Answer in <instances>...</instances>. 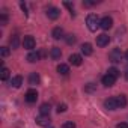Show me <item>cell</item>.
Returning <instances> with one entry per match:
<instances>
[{"mask_svg": "<svg viewBox=\"0 0 128 128\" xmlns=\"http://www.w3.org/2000/svg\"><path fill=\"white\" fill-rule=\"evenodd\" d=\"M29 83H30L32 86L38 84V83H39V76H38L36 72H32V74L29 76Z\"/></svg>", "mask_w": 128, "mask_h": 128, "instance_id": "cell-18", "label": "cell"}, {"mask_svg": "<svg viewBox=\"0 0 128 128\" xmlns=\"http://www.w3.org/2000/svg\"><path fill=\"white\" fill-rule=\"evenodd\" d=\"M100 23H101V20L98 18L96 14H89L86 18V24H88V29L90 32H96V29L100 27Z\"/></svg>", "mask_w": 128, "mask_h": 128, "instance_id": "cell-1", "label": "cell"}, {"mask_svg": "<svg viewBox=\"0 0 128 128\" xmlns=\"http://www.w3.org/2000/svg\"><path fill=\"white\" fill-rule=\"evenodd\" d=\"M104 107H106L107 110H116V108H119V107H118V101H116L114 96L106 100V101H104Z\"/></svg>", "mask_w": 128, "mask_h": 128, "instance_id": "cell-7", "label": "cell"}, {"mask_svg": "<svg viewBox=\"0 0 128 128\" xmlns=\"http://www.w3.org/2000/svg\"><path fill=\"white\" fill-rule=\"evenodd\" d=\"M62 128H76V124L74 122H65L62 125Z\"/></svg>", "mask_w": 128, "mask_h": 128, "instance_id": "cell-29", "label": "cell"}, {"mask_svg": "<svg viewBox=\"0 0 128 128\" xmlns=\"http://www.w3.org/2000/svg\"><path fill=\"white\" fill-rule=\"evenodd\" d=\"M82 53H83L84 56H90V54L94 53L92 45H90V44H88V42H86V44H83V45H82Z\"/></svg>", "mask_w": 128, "mask_h": 128, "instance_id": "cell-13", "label": "cell"}, {"mask_svg": "<svg viewBox=\"0 0 128 128\" xmlns=\"http://www.w3.org/2000/svg\"><path fill=\"white\" fill-rule=\"evenodd\" d=\"M9 44H11V47H12V48H18V45H20V39H18V36H17V35H14V36L9 39Z\"/></svg>", "mask_w": 128, "mask_h": 128, "instance_id": "cell-21", "label": "cell"}, {"mask_svg": "<svg viewBox=\"0 0 128 128\" xmlns=\"http://www.w3.org/2000/svg\"><path fill=\"white\" fill-rule=\"evenodd\" d=\"M50 57H51L53 60H59V59L62 57V50H60L59 47H53V48L50 50Z\"/></svg>", "mask_w": 128, "mask_h": 128, "instance_id": "cell-11", "label": "cell"}, {"mask_svg": "<svg viewBox=\"0 0 128 128\" xmlns=\"http://www.w3.org/2000/svg\"><path fill=\"white\" fill-rule=\"evenodd\" d=\"M6 23H8V15L3 12L2 15H0V24H2V26H6Z\"/></svg>", "mask_w": 128, "mask_h": 128, "instance_id": "cell-27", "label": "cell"}, {"mask_svg": "<svg viewBox=\"0 0 128 128\" xmlns=\"http://www.w3.org/2000/svg\"><path fill=\"white\" fill-rule=\"evenodd\" d=\"M23 84V77L21 76H15V77H12V80H11V86H14V88H20Z\"/></svg>", "mask_w": 128, "mask_h": 128, "instance_id": "cell-17", "label": "cell"}, {"mask_svg": "<svg viewBox=\"0 0 128 128\" xmlns=\"http://www.w3.org/2000/svg\"><path fill=\"white\" fill-rule=\"evenodd\" d=\"M51 36H53L54 39H60V38H63V30H62V27H54L53 32H51Z\"/></svg>", "mask_w": 128, "mask_h": 128, "instance_id": "cell-16", "label": "cell"}, {"mask_svg": "<svg viewBox=\"0 0 128 128\" xmlns=\"http://www.w3.org/2000/svg\"><path fill=\"white\" fill-rule=\"evenodd\" d=\"M114 82H116V78H114L113 76H110V74H106V76L102 77V84H104L106 88H112V86L114 84Z\"/></svg>", "mask_w": 128, "mask_h": 128, "instance_id": "cell-10", "label": "cell"}, {"mask_svg": "<svg viewBox=\"0 0 128 128\" xmlns=\"http://www.w3.org/2000/svg\"><path fill=\"white\" fill-rule=\"evenodd\" d=\"M108 42H110V36L107 33H101L96 36V45L98 47H106V45H108Z\"/></svg>", "mask_w": 128, "mask_h": 128, "instance_id": "cell-4", "label": "cell"}, {"mask_svg": "<svg viewBox=\"0 0 128 128\" xmlns=\"http://www.w3.org/2000/svg\"><path fill=\"white\" fill-rule=\"evenodd\" d=\"M112 26H113V20H112L110 17H104V18H101L100 27H101L102 30H108V29H112Z\"/></svg>", "mask_w": 128, "mask_h": 128, "instance_id": "cell-8", "label": "cell"}, {"mask_svg": "<svg viewBox=\"0 0 128 128\" xmlns=\"http://www.w3.org/2000/svg\"><path fill=\"white\" fill-rule=\"evenodd\" d=\"M65 39H66V44H68V45H72V44H76V41H77L76 35H72V33H71V35H68Z\"/></svg>", "mask_w": 128, "mask_h": 128, "instance_id": "cell-24", "label": "cell"}, {"mask_svg": "<svg viewBox=\"0 0 128 128\" xmlns=\"http://www.w3.org/2000/svg\"><path fill=\"white\" fill-rule=\"evenodd\" d=\"M116 128H128V124L120 122V124H118V125H116Z\"/></svg>", "mask_w": 128, "mask_h": 128, "instance_id": "cell-30", "label": "cell"}, {"mask_svg": "<svg viewBox=\"0 0 128 128\" xmlns=\"http://www.w3.org/2000/svg\"><path fill=\"white\" fill-rule=\"evenodd\" d=\"M24 98H26V101L30 102V104H32V102H36V100H38V92H36L35 89H29V90L26 92V96H24Z\"/></svg>", "mask_w": 128, "mask_h": 128, "instance_id": "cell-6", "label": "cell"}, {"mask_svg": "<svg viewBox=\"0 0 128 128\" xmlns=\"http://www.w3.org/2000/svg\"><path fill=\"white\" fill-rule=\"evenodd\" d=\"M23 47H24L26 50H33V48L36 47V41H35V38L30 36V35L24 36V39H23Z\"/></svg>", "mask_w": 128, "mask_h": 128, "instance_id": "cell-2", "label": "cell"}, {"mask_svg": "<svg viewBox=\"0 0 128 128\" xmlns=\"http://www.w3.org/2000/svg\"><path fill=\"white\" fill-rule=\"evenodd\" d=\"M70 63L74 66H80L82 63H83V57L80 54H71L70 56Z\"/></svg>", "mask_w": 128, "mask_h": 128, "instance_id": "cell-9", "label": "cell"}, {"mask_svg": "<svg viewBox=\"0 0 128 128\" xmlns=\"http://www.w3.org/2000/svg\"><path fill=\"white\" fill-rule=\"evenodd\" d=\"M116 101H118V107H125L126 106V96L125 95H119V96H116Z\"/></svg>", "mask_w": 128, "mask_h": 128, "instance_id": "cell-20", "label": "cell"}, {"mask_svg": "<svg viewBox=\"0 0 128 128\" xmlns=\"http://www.w3.org/2000/svg\"><path fill=\"white\" fill-rule=\"evenodd\" d=\"M50 104H42L41 107H39V113L42 114V116H48L50 114Z\"/></svg>", "mask_w": 128, "mask_h": 128, "instance_id": "cell-19", "label": "cell"}, {"mask_svg": "<svg viewBox=\"0 0 128 128\" xmlns=\"http://www.w3.org/2000/svg\"><path fill=\"white\" fill-rule=\"evenodd\" d=\"M107 74H110V76H113L114 78H118V77H119V71H118L116 68H108V71H107Z\"/></svg>", "mask_w": 128, "mask_h": 128, "instance_id": "cell-25", "label": "cell"}, {"mask_svg": "<svg viewBox=\"0 0 128 128\" xmlns=\"http://www.w3.org/2000/svg\"><path fill=\"white\" fill-rule=\"evenodd\" d=\"M125 78H126V80H128V70H126V71H125Z\"/></svg>", "mask_w": 128, "mask_h": 128, "instance_id": "cell-32", "label": "cell"}, {"mask_svg": "<svg viewBox=\"0 0 128 128\" xmlns=\"http://www.w3.org/2000/svg\"><path fill=\"white\" fill-rule=\"evenodd\" d=\"M35 120H36V124H38V125H41V126H48V125H50V122H51V120H50V116H42V114H41V116H38Z\"/></svg>", "mask_w": 128, "mask_h": 128, "instance_id": "cell-12", "label": "cell"}, {"mask_svg": "<svg viewBox=\"0 0 128 128\" xmlns=\"http://www.w3.org/2000/svg\"><path fill=\"white\" fill-rule=\"evenodd\" d=\"M57 72L62 74V76H68L70 74V66L65 65V63H60V65L57 66Z\"/></svg>", "mask_w": 128, "mask_h": 128, "instance_id": "cell-15", "label": "cell"}, {"mask_svg": "<svg viewBox=\"0 0 128 128\" xmlns=\"http://www.w3.org/2000/svg\"><path fill=\"white\" fill-rule=\"evenodd\" d=\"M39 57H41V54H39V53H36V51H30V53L27 54V60H29L30 63L38 62V60H39Z\"/></svg>", "mask_w": 128, "mask_h": 128, "instance_id": "cell-14", "label": "cell"}, {"mask_svg": "<svg viewBox=\"0 0 128 128\" xmlns=\"http://www.w3.org/2000/svg\"><path fill=\"white\" fill-rule=\"evenodd\" d=\"M0 78H2L3 82L9 78V70H8L6 66H3V68H2V74H0Z\"/></svg>", "mask_w": 128, "mask_h": 128, "instance_id": "cell-23", "label": "cell"}, {"mask_svg": "<svg viewBox=\"0 0 128 128\" xmlns=\"http://www.w3.org/2000/svg\"><path fill=\"white\" fill-rule=\"evenodd\" d=\"M47 17H48L50 20H57V18L60 17V11H59V8H54V6L48 8V9H47Z\"/></svg>", "mask_w": 128, "mask_h": 128, "instance_id": "cell-5", "label": "cell"}, {"mask_svg": "<svg viewBox=\"0 0 128 128\" xmlns=\"http://www.w3.org/2000/svg\"><path fill=\"white\" fill-rule=\"evenodd\" d=\"M125 59L128 60V50H126V53H125Z\"/></svg>", "mask_w": 128, "mask_h": 128, "instance_id": "cell-33", "label": "cell"}, {"mask_svg": "<svg viewBox=\"0 0 128 128\" xmlns=\"http://www.w3.org/2000/svg\"><path fill=\"white\" fill-rule=\"evenodd\" d=\"M66 112V104H59L57 106V113H63Z\"/></svg>", "mask_w": 128, "mask_h": 128, "instance_id": "cell-28", "label": "cell"}, {"mask_svg": "<svg viewBox=\"0 0 128 128\" xmlns=\"http://www.w3.org/2000/svg\"><path fill=\"white\" fill-rule=\"evenodd\" d=\"M108 59L113 62V63H119L120 59H122V51L119 48H113L110 53H108Z\"/></svg>", "mask_w": 128, "mask_h": 128, "instance_id": "cell-3", "label": "cell"}, {"mask_svg": "<svg viewBox=\"0 0 128 128\" xmlns=\"http://www.w3.org/2000/svg\"><path fill=\"white\" fill-rule=\"evenodd\" d=\"M20 6H21V9H23V11H24V12H26V14H27V8H26V5H24V3H21V5H20Z\"/></svg>", "mask_w": 128, "mask_h": 128, "instance_id": "cell-31", "label": "cell"}, {"mask_svg": "<svg viewBox=\"0 0 128 128\" xmlns=\"http://www.w3.org/2000/svg\"><path fill=\"white\" fill-rule=\"evenodd\" d=\"M95 90H96V84H94V83H88L84 86V92H88V94H92Z\"/></svg>", "mask_w": 128, "mask_h": 128, "instance_id": "cell-22", "label": "cell"}, {"mask_svg": "<svg viewBox=\"0 0 128 128\" xmlns=\"http://www.w3.org/2000/svg\"><path fill=\"white\" fill-rule=\"evenodd\" d=\"M9 53H11V50H9L8 47H2V48H0V54H2V57L9 56Z\"/></svg>", "mask_w": 128, "mask_h": 128, "instance_id": "cell-26", "label": "cell"}]
</instances>
